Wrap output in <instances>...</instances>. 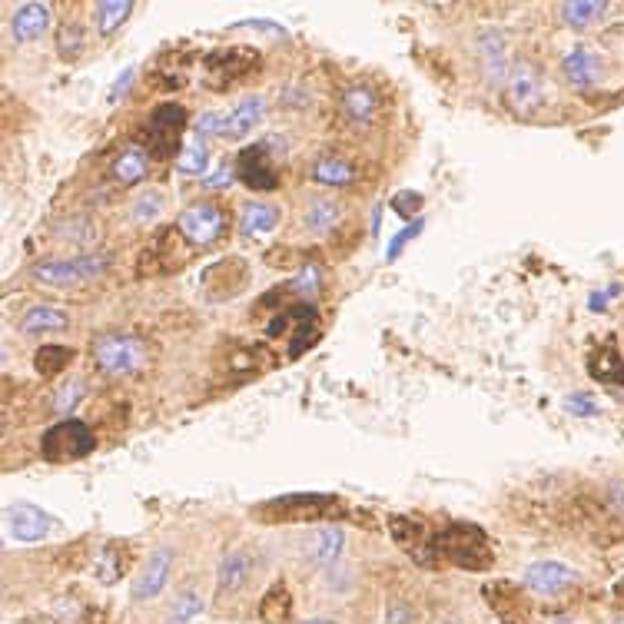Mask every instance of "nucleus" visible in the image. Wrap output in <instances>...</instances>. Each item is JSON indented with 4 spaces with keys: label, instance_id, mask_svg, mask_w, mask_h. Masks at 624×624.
I'll use <instances>...</instances> for the list:
<instances>
[{
    "label": "nucleus",
    "instance_id": "1",
    "mask_svg": "<svg viewBox=\"0 0 624 624\" xmlns=\"http://www.w3.org/2000/svg\"><path fill=\"white\" fill-rule=\"evenodd\" d=\"M93 449H97V435H93L90 425L80 419H60L50 425V429L44 432V439H40L44 459L57 462V465L87 459V455H93Z\"/></svg>",
    "mask_w": 624,
    "mask_h": 624
},
{
    "label": "nucleus",
    "instance_id": "2",
    "mask_svg": "<svg viewBox=\"0 0 624 624\" xmlns=\"http://www.w3.org/2000/svg\"><path fill=\"white\" fill-rule=\"evenodd\" d=\"M107 256H97V253H87V256H74V259H44V263H37L30 269V276H34V283L40 286H50V289H70V286H83V283H93V279H100L107 273Z\"/></svg>",
    "mask_w": 624,
    "mask_h": 624
},
{
    "label": "nucleus",
    "instance_id": "3",
    "mask_svg": "<svg viewBox=\"0 0 624 624\" xmlns=\"http://www.w3.org/2000/svg\"><path fill=\"white\" fill-rule=\"evenodd\" d=\"M435 551L462 568L482 571L492 565V551H488L485 532L475 525H449L445 532L435 535Z\"/></svg>",
    "mask_w": 624,
    "mask_h": 624
},
{
    "label": "nucleus",
    "instance_id": "4",
    "mask_svg": "<svg viewBox=\"0 0 624 624\" xmlns=\"http://www.w3.org/2000/svg\"><path fill=\"white\" fill-rule=\"evenodd\" d=\"M183 127H186V110L183 103H160L153 110V117L147 123V150L153 153V160H166V156H180L183 143Z\"/></svg>",
    "mask_w": 624,
    "mask_h": 624
},
{
    "label": "nucleus",
    "instance_id": "5",
    "mask_svg": "<svg viewBox=\"0 0 624 624\" xmlns=\"http://www.w3.org/2000/svg\"><path fill=\"white\" fill-rule=\"evenodd\" d=\"M93 359L97 366L107 372V376H130L143 366V342L133 336H123V332H107L93 342Z\"/></svg>",
    "mask_w": 624,
    "mask_h": 624
},
{
    "label": "nucleus",
    "instance_id": "6",
    "mask_svg": "<svg viewBox=\"0 0 624 624\" xmlns=\"http://www.w3.org/2000/svg\"><path fill=\"white\" fill-rule=\"evenodd\" d=\"M180 233L190 246H213L226 230V213L220 203L196 200L180 213Z\"/></svg>",
    "mask_w": 624,
    "mask_h": 624
},
{
    "label": "nucleus",
    "instance_id": "7",
    "mask_svg": "<svg viewBox=\"0 0 624 624\" xmlns=\"http://www.w3.org/2000/svg\"><path fill=\"white\" fill-rule=\"evenodd\" d=\"M505 100H508V107L518 113H532L535 107H542L545 83H542V70H538L532 60H515L512 64L508 80H505Z\"/></svg>",
    "mask_w": 624,
    "mask_h": 624
},
{
    "label": "nucleus",
    "instance_id": "8",
    "mask_svg": "<svg viewBox=\"0 0 624 624\" xmlns=\"http://www.w3.org/2000/svg\"><path fill=\"white\" fill-rule=\"evenodd\" d=\"M236 180L246 183L249 190H256V193L276 190L279 173H276L273 156H269L266 143H249V147L239 150V156H236Z\"/></svg>",
    "mask_w": 624,
    "mask_h": 624
},
{
    "label": "nucleus",
    "instance_id": "9",
    "mask_svg": "<svg viewBox=\"0 0 624 624\" xmlns=\"http://www.w3.org/2000/svg\"><path fill=\"white\" fill-rule=\"evenodd\" d=\"M475 57H478V67H482L485 80L492 83V87H502L508 80V37L505 30L498 27H482L475 34Z\"/></svg>",
    "mask_w": 624,
    "mask_h": 624
},
{
    "label": "nucleus",
    "instance_id": "10",
    "mask_svg": "<svg viewBox=\"0 0 624 624\" xmlns=\"http://www.w3.org/2000/svg\"><path fill=\"white\" fill-rule=\"evenodd\" d=\"M339 512L342 505L332 495H289V498H273L269 508H256V515L266 518H332Z\"/></svg>",
    "mask_w": 624,
    "mask_h": 624
},
{
    "label": "nucleus",
    "instance_id": "11",
    "mask_svg": "<svg viewBox=\"0 0 624 624\" xmlns=\"http://www.w3.org/2000/svg\"><path fill=\"white\" fill-rule=\"evenodd\" d=\"M4 522H7L10 538H17V542H44V538L57 528L54 518H50L44 508L34 505V502L7 505Z\"/></svg>",
    "mask_w": 624,
    "mask_h": 624
},
{
    "label": "nucleus",
    "instance_id": "12",
    "mask_svg": "<svg viewBox=\"0 0 624 624\" xmlns=\"http://www.w3.org/2000/svg\"><path fill=\"white\" fill-rule=\"evenodd\" d=\"M578 578L581 575L575 568L561 565V561H548V558L532 561V565L525 568V588L535 591V595H542V598H555V595H561V591L575 588Z\"/></svg>",
    "mask_w": 624,
    "mask_h": 624
},
{
    "label": "nucleus",
    "instance_id": "13",
    "mask_svg": "<svg viewBox=\"0 0 624 624\" xmlns=\"http://www.w3.org/2000/svg\"><path fill=\"white\" fill-rule=\"evenodd\" d=\"M392 538L399 542V548L409 555L415 565H425V568H432L435 561V538H429V532H425V525L419 522H412V518H392Z\"/></svg>",
    "mask_w": 624,
    "mask_h": 624
},
{
    "label": "nucleus",
    "instance_id": "14",
    "mask_svg": "<svg viewBox=\"0 0 624 624\" xmlns=\"http://www.w3.org/2000/svg\"><path fill=\"white\" fill-rule=\"evenodd\" d=\"M342 548H346V528L339 525H326V528H316L309 538H306V561L309 565H316L322 571H332L339 565L342 558Z\"/></svg>",
    "mask_w": 624,
    "mask_h": 624
},
{
    "label": "nucleus",
    "instance_id": "15",
    "mask_svg": "<svg viewBox=\"0 0 624 624\" xmlns=\"http://www.w3.org/2000/svg\"><path fill=\"white\" fill-rule=\"evenodd\" d=\"M170 568H173V551L170 548H156L147 558V565L137 575V581L130 585V598L133 601H153L170 581Z\"/></svg>",
    "mask_w": 624,
    "mask_h": 624
},
{
    "label": "nucleus",
    "instance_id": "16",
    "mask_svg": "<svg viewBox=\"0 0 624 624\" xmlns=\"http://www.w3.org/2000/svg\"><path fill=\"white\" fill-rule=\"evenodd\" d=\"M561 74L575 90H591L601 80V60L591 47H571L561 60Z\"/></svg>",
    "mask_w": 624,
    "mask_h": 624
},
{
    "label": "nucleus",
    "instance_id": "17",
    "mask_svg": "<svg viewBox=\"0 0 624 624\" xmlns=\"http://www.w3.org/2000/svg\"><path fill=\"white\" fill-rule=\"evenodd\" d=\"M50 17H54V10L40 4V0L24 4L17 7L14 20H10V34H14L17 44H34V40H40L50 30Z\"/></svg>",
    "mask_w": 624,
    "mask_h": 624
},
{
    "label": "nucleus",
    "instance_id": "18",
    "mask_svg": "<svg viewBox=\"0 0 624 624\" xmlns=\"http://www.w3.org/2000/svg\"><path fill=\"white\" fill-rule=\"evenodd\" d=\"M266 120V100L259 93H249L236 103V110L230 113V127H226V140H243L249 137L259 123Z\"/></svg>",
    "mask_w": 624,
    "mask_h": 624
},
{
    "label": "nucleus",
    "instance_id": "19",
    "mask_svg": "<svg viewBox=\"0 0 624 624\" xmlns=\"http://www.w3.org/2000/svg\"><path fill=\"white\" fill-rule=\"evenodd\" d=\"M150 166H153V153L143 147V143H130V147L120 150V156L113 160V176H117V183L133 186V183L147 180Z\"/></svg>",
    "mask_w": 624,
    "mask_h": 624
},
{
    "label": "nucleus",
    "instance_id": "20",
    "mask_svg": "<svg viewBox=\"0 0 624 624\" xmlns=\"http://www.w3.org/2000/svg\"><path fill=\"white\" fill-rule=\"evenodd\" d=\"M249 571H253V561L243 548H230L220 561V571H216V591L220 595H230V591H239L246 585Z\"/></svg>",
    "mask_w": 624,
    "mask_h": 624
},
{
    "label": "nucleus",
    "instance_id": "21",
    "mask_svg": "<svg viewBox=\"0 0 624 624\" xmlns=\"http://www.w3.org/2000/svg\"><path fill=\"white\" fill-rule=\"evenodd\" d=\"M286 316H289V322H296V332H293V346H289V356H303V352L312 346V342H316V306L312 303H296V306H289L286 309Z\"/></svg>",
    "mask_w": 624,
    "mask_h": 624
},
{
    "label": "nucleus",
    "instance_id": "22",
    "mask_svg": "<svg viewBox=\"0 0 624 624\" xmlns=\"http://www.w3.org/2000/svg\"><path fill=\"white\" fill-rule=\"evenodd\" d=\"M276 226H279V206L273 203H246L243 213H239V230L249 239L273 233Z\"/></svg>",
    "mask_w": 624,
    "mask_h": 624
},
{
    "label": "nucleus",
    "instance_id": "23",
    "mask_svg": "<svg viewBox=\"0 0 624 624\" xmlns=\"http://www.w3.org/2000/svg\"><path fill=\"white\" fill-rule=\"evenodd\" d=\"M70 326V319L54 306H30L20 316V332L27 336H50V332H64Z\"/></svg>",
    "mask_w": 624,
    "mask_h": 624
},
{
    "label": "nucleus",
    "instance_id": "24",
    "mask_svg": "<svg viewBox=\"0 0 624 624\" xmlns=\"http://www.w3.org/2000/svg\"><path fill=\"white\" fill-rule=\"evenodd\" d=\"M342 110H346V117L356 123V127H369V123L376 120L379 100L369 87L356 83V87H349L346 93H342Z\"/></svg>",
    "mask_w": 624,
    "mask_h": 624
},
{
    "label": "nucleus",
    "instance_id": "25",
    "mask_svg": "<svg viewBox=\"0 0 624 624\" xmlns=\"http://www.w3.org/2000/svg\"><path fill=\"white\" fill-rule=\"evenodd\" d=\"M588 372L598 382H608V386H621V382H624V359H621V352L611 346V342H608V346H598L588 356Z\"/></svg>",
    "mask_w": 624,
    "mask_h": 624
},
{
    "label": "nucleus",
    "instance_id": "26",
    "mask_svg": "<svg viewBox=\"0 0 624 624\" xmlns=\"http://www.w3.org/2000/svg\"><path fill=\"white\" fill-rule=\"evenodd\" d=\"M246 47H236V50H213L210 57H206V70H210V77H223V80H239L243 70H249L256 64L253 57L243 54Z\"/></svg>",
    "mask_w": 624,
    "mask_h": 624
},
{
    "label": "nucleus",
    "instance_id": "27",
    "mask_svg": "<svg viewBox=\"0 0 624 624\" xmlns=\"http://www.w3.org/2000/svg\"><path fill=\"white\" fill-rule=\"evenodd\" d=\"M608 10L611 7L605 0H568V4H561V20H565L571 30H585V27H595Z\"/></svg>",
    "mask_w": 624,
    "mask_h": 624
},
{
    "label": "nucleus",
    "instance_id": "28",
    "mask_svg": "<svg viewBox=\"0 0 624 624\" xmlns=\"http://www.w3.org/2000/svg\"><path fill=\"white\" fill-rule=\"evenodd\" d=\"M339 220H342V206H339L336 200H312V203L306 206V213H303L306 230H309V233H316V236L332 233V230H336V226H339Z\"/></svg>",
    "mask_w": 624,
    "mask_h": 624
},
{
    "label": "nucleus",
    "instance_id": "29",
    "mask_svg": "<svg viewBox=\"0 0 624 624\" xmlns=\"http://www.w3.org/2000/svg\"><path fill=\"white\" fill-rule=\"evenodd\" d=\"M130 14H133L130 0H100V4L93 7V17H97L100 37H113V34H117V30L130 20Z\"/></svg>",
    "mask_w": 624,
    "mask_h": 624
},
{
    "label": "nucleus",
    "instance_id": "30",
    "mask_svg": "<svg viewBox=\"0 0 624 624\" xmlns=\"http://www.w3.org/2000/svg\"><path fill=\"white\" fill-rule=\"evenodd\" d=\"M312 180L322 186H349L356 180V166L342 156H322V160L312 166Z\"/></svg>",
    "mask_w": 624,
    "mask_h": 624
},
{
    "label": "nucleus",
    "instance_id": "31",
    "mask_svg": "<svg viewBox=\"0 0 624 624\" xmlns=\"http://www.w3.org/2000/svg\"><path fill=\"white\" fill-rule=\"evenodd\" d=\"M289 611H293V595H289V588L283 585V581H276V585L263 595L259 618H263L266 624H286Z\"/></svg>",
    "mask_w": 624,
    "mask_h": 624
},
{
    "label": "nucleus",
    "instance_id": "32",
    "mask_svg": "<svg viewBox=\"0 0 624 624\" xmlns=\"http://www.w3.org/2000/svg\"><path fill=\"white\" fill-rule=\"evenodd\" d=\"M77 352L70 346H60V342H47V346L37 349L34 356V369L40 372V376H57V372H64L70 362H74Z\"/></svg>",
    "mask_w": 624,
    "mask_h": 624
},
{
    "label": "nucleus",
    "instance_id": "33",
    "mask_svg": "<svg viewBox=\"0 0 624 624\" xmlns=\"http://www.w3.org/2000/svg\"><path fill=\"white\" fill-rule=\"evenodd\" d=\"M206 166H210V147H206V140L193 137L190 143H183V153L176 156V170L183 176H200L206 173Z\"/></svg>",
    "mask_w": 624,
    "mask_h": 624
},
{
    "label": "nucleus",
    "instance_id": "34",
    "mask_svg": "<svg viewBox=\"0 0 624 624\" xmlns=\"http://www.w3.org/2000/svg\"><path fill=\"white\" fill-rule=\"evenodd\" d=\"M57 239H64V243H80V246H90L93 239H97V223L90 220V216H67V220H60L54 226Z\"/></svg>",
    "mask_w": 624,
    "mask_h": 624
},
{
    "label": "nucleus",
    "instance_id": "35",
    "mask_svg": "<svg viewBox=\"0 0 624 624\" xmlns=\"http://www.w3.org/2000/svg\"><path fill=\"white\" fill-rule=\"evenodd\" d=\"M160 213H163V196L160 193H140L137 200L130 203V220L133 223H140V226H150L160 220Z\"/></svg>",
    "mask_w": 624,
    "mask_h": 624
},
{
    "label": "nucleus",
    "instance_id": "36",
    "mask_svg": "<svg viewBox=\"0 0 624 624\" xmlns=\"http://www.w3.org/2000/svg\"><path fill=\"white\" fill-rule=\"evenodd\" d=\"M57 50L64 60H77L80 50H83V27L77 20H64V24L57 27Z\"/></svg>",
    "mask_w": 624,
    "mask_h": 624
},
{
    "label": "nucleus",
    "instance_id": "37",
    "mask_svg": "<svg viewBox=\"0 0 624 624\" xmlns=\"http://www.w3.org/2000/svg\"><path fill=\"white\" fill-rule=\"evenodd\" d=\"M226 127H230V113H223V110H203L200 117L193 120V133L200 140H206V137L226 140Z\"/></svg>",
    "mask_w": 624,
    "mask_h": 624
},
{
    "label": "nucleus",
    "instance_id": "38",
    "mask_svg": "<svg viewBox=\"0 0 624 624\" xmlns=\"http://www.w3.org/2000/svg\"><path fill=\"white\" fill-rule=\"evenodd\" d=\"M83 392H87V382H83V379H67L64 386L57 389L54 402H50V405H54V412L67 415L70 409H77V405H80Z\"/></svg>",
    "mask_w": 624,
    "mask_h": 624
},
{
    "label": "nucleus",
    "instance_id": "39",
    "mask_svg": "<svg viewBox=\"0 0 624 624\" xmlns=\"http://www.w3.org/2000/svg\"><path fill=\"white\" fill-rule=\"evenodd\" d=\"M203 611V598L196 595V591H186L173 601V611H170V624H190L196 615Z\"/></svg>",
    "mask_w": 624,
    "mask_h": 624
},
{
    "label": "nucleus",
    "instance_id": "40",
    "mask_svg": "<svg viewBox=\"0 0 624 624\" xmlns=\"http://www.w3.org/2000/svg\"><path fill=\"white\" fill-rule=\"evenodd\" d=\"M392 210L399 213L402 220H412L415 223V216H419V210H422V193H412V190L395 193L392 196Z\"/></svg>",
    "mask_w": 624,
    "mask_h": 624
},
{
    "label": "nucleus",
    "instance_id": "41",
    "mask_svg": "<svg viewBox=\"0 0 624 624\" xmlns=\"http://www.w3.org/2000/svg\"><path fill=\"white\" fill-rule=\"evenodd\" d=\"M319 266L316 263H309V266H303V273H299L293 283H289V289H293V293H299V296H312V293H319Z\"/></svg>",
    "mask_w": 624,
    "mask_h": 624
},
{
    "label": "nucleus",
    "instance_id": "42",
    "mask_svg": "<svg viewBox=\"0 0 624 624\" xmlns=\"http://www.w3.org/2000/svg\"><path fill=\"white\" fill-rule=\"evenodd\" d=\"M419 233H422V220H415V223H409V226H405V230H399V233H395V239H392V243H389V249H386V259H389V263H392V259H399V256H402V249L409 246L412 239L419 236Z\"/></svg>",
    "mask_w": 624,
    "mask_h": 624
},
{
    "label": "nucleus",
    "instance_id": "43",
    "mask_svg": "<svg viewBox=\"0 0 624 624\" xmlns=\"http://www.w3.org/2000/svg\"><path fill=\"white\" fill-rule=\"evenodd\" d=\"M565 409L571 412V415H581V419H588V415H598L601 409H598V402L595 399H588L585 392H571V395H565Z\"/></svg>",
    "mask_w": 624,
    "mask_h": 624
},
{
    "label": "nucleus",
    "instance_id": "44",
    "mask_svg": "<svg viewBox=\"0 0 624 624\" xmlns=\"http://www.w3.org/2000/svg\"><path fill=\"white\" fill-rule=\"evenodd\" d=\"M236 180V170H233V166H226V163H220V166H216V170L213 173H206L203 176V190H226V186H230Z\"/></svg>",
    "mask_w": 624,
    "mask_h": 624
},
{
    "label": "nucleus",
    "instance_id": "45",
    "mask_svg": "<svg viewBox=\"0 0 624 624\" xmlns=\"http://www.w3.org/2000/svg\"><path fill=\"white\" fill-rule=\"evenodd\" d=\"M382 624H412V608L405 601H392L386 608V621Z\"/></svg>",
    "mask_w": 624,
    "mask_h": 624
},
{
    "label": "nucleus",
    "instance_id": "46",
    "mask_svg": "<svg viewBox=\"0 0 624 624\" xmlns=\"http://www.w3.org/2000/svg\"><path fill=\"white\" fill-rule=\"evenodd\" d=\"M608 502H611V508L624 512V478H618V482L608 485Z\"/></svg>",
    "mask_w": 624,
    "mask_h": 624
},
{
    "label": "nucleus",
    "instance_id": "47",
    "mask_svg": "<svg viewBox=\"0 0 624 624\" xmlns=\"http://www.w3.org/2000/svg\"><path fill=\"white\" fill-rule=\"evenodd\" d=\"M133 77H137V70H133V67H127V70H123V74H120V80L113 83L110 97H113V100H120V93L127 90V87H133Z\"/></svg>",
    "mask_w": 624,
    "mask_h": 624
},
{
    "label": "nucleus",
    "instance_id": "48",
    "mask_svg": "<svg viewBox=\"0 0 624 624\" xmlns=\"http://www.w3.org/2000/svg\"><path fill=\"white\" fill-rule=\"evenodd\" d=\"M299 624H336V621H329V618H309V621H299Z\"/></svg>",
    "mask_w": 624,
    "mask_h": 624
},
{
    "label": "nucleus",
    "instance_id": "49",
    "mask_svg": "<svg viewBox=\"0 0 624 624\" xmlns=\"http://www.w3.org/2000/svg\"><path fill=\"white\" fill-rule=\"evenodd\" d=\"M20 624H54L50 618H27V621H20Z\"/></svg>",
    "mask_w": 624,
    "mask_h": 624
},
{
    "label": "nucleus",
    "instance_id": "50",
    "mask_svg": "<svg viewBox=\"0 0 624 624\" xmlns=\"http://www.w3.org/2000/svg\"><path fill=\"white\" fill-rule=\"evenodd\" d=\"M551 624H575V621H568V618H558V621H551Z\"/></svg>",
    "mask_w": 624,
    "mask_h": 624
},
{
    "label": "nucleus",
    "instance_id": "51",
    "mask_svg": "<svg viewBox=\"0 0 624 624\" xmlns=\"http://www.w3.org/2000/svg\"><path fill=\"white\" fill-rule=\"evenodd\" d=\"M611 624H624V618H618V621H611Z\"/></svg>",
    "mask_w": 624,
    "mask_h": 624
},
{
    "label": "nucleus",
    "instance_id": "52",
    "mask_svg": "<svg viewBox=\"0 0 624 624\" xmlns=\"http://www.w3.org/2000/svg\"><path fill=\"white\" fill-rule=\"evenodd\" d=\"M618 595H624V585H621V588H618Z\"/></svg>",
    "mask_w": 624,
    "mask_h": 624
},
{
    "label": "nucleus",
    "instance_id": "53",
    "mask_svg": "<svg viewBox=\"0 0 624 624\" xmlns=\"http://www.w3.org/2000/svg\"><path fill=\"white\" fill-rule=\"evenodd\" d=\"M445 624H455V621H445Z\"/></svg>",
    "mask_w": 624,
    "mask_h": 624
}]
</instances>
